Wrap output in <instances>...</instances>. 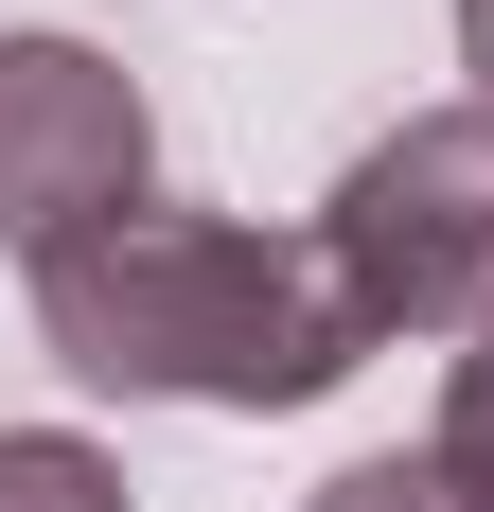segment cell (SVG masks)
Segmentation results:
<instances>
[{
  "label": "cell",
  "instance_id": "obj_1",
  "mask_svg": "<svg viewBox=\"0 0 494 512\" xmlns=\"http://www.w3.org/2000/svg\"><path fill=\"white\" fill-rule=\"evenodd\" d=\"M36 336L71 389H124V407H318L371 318L336 301L318 230H247V212H106L36 265Z\"/></svg>",
  "mask_w": 494,
  "mask_h": 512
},
{
  "label": "cell",
  "instance_id": "obj_7",
  "mask_svg": "<svg viewBox=\"0 0 494 512\" xmlns=\"http://www.w3.org/2000/svg\"><path fill=\"white\" fill-rule=\"evenodd\" d=\"M459 71H477V106H494V0H459Z\"/></svg>",
  "mask_w": 494,
  "mask_h": 512
},
{
  "label": "cell",
  "instance_id": "obj_4",
  "mask_svg": "<svg viewBox=\"0 0 494 512\" xmlns=\"http://www.w3.org/2000/svg\"><path fill=\"white\" fill-rule=\"evenodd\" d=\"M0 512H124V460L71 424H0Z\"/></svg>",
  "mask_w": 494,
  "mask_h": 512
},
{
  "label": "cell",
  "instance_id": "obj_5",
  "mask_svg": "<svg viewBox=\"0 0 494 512\" xmlns=\"http://www.w3.org/2000/svg\"><path fill=\"white\" fill-rule=\"evenodd\" d=\"M300 512H477V495H459V460L424 442V460H353V477H318Z\"/></svg>",
  "mask_w": 494,
  "mask_h": 512
},
{
  "label": "cell",
  "instance_id": "obj_3",
  "mask_svg": "<svg viewBox=\"0 0 494 512\" xmlns=\"http://www.w3.org/2000/svg\"><path fill=\"white\" fill-rule=\"evenodd\" d=\"M142 159H159V106L124 53L89 36H0V248H71L106 212H142Z\"/></svg>",
  "mask_w": 494,
  "mask_h": 512
},
{
  "label": "cell",
  "instance_id": "obj_6",
  "mask_svg": "<svg viewBox=\"0 0 494 512\" xmlns=\"http://www.w3.org/2000/svg\"><path fill=\"white\" fill-rule=\"evenodd\" d=\"M442 460H459V495L494 512V336H477V354L442 371Z\"/></svg>",
  "mask_w": 494,
  "mask_h": 512
},
{
  "label": "cell",
  "instance_id": "obj_2",
  "mask_svg": "<svg viewBox=\"0 0 494 512\" xmlns=\"http://www.w3.org/2000/svg\"><path fill=\"white\" fill-rule=\"evenodd\" d=\"M318 265H336V301L371 318V354L389 336H494V106H424L389 142L353 159L336 195H318Z\"/></svg>",
  "mask_w": 494,
  "mask_h": 512
}]
</instances>
